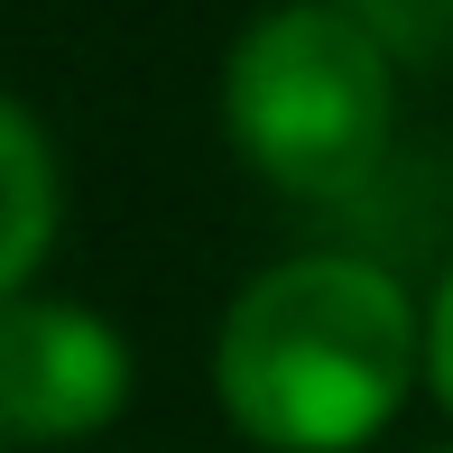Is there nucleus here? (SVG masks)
I'll return each instance as SVG.
<instances>
[{"label": "nucleus", "instance_id": "nucleus-1", "mask_svg": "<svg viewBox=\"0 0 453 453\" xmlns=\"http://www.w3.org/2000/svg\"><path fill=\"white\" fill-rule=\"evenodd\" d=\"M426 361L417 305L388 269L342 250L278 259L222 315L213 388L232 426L269 453H352L398 417Z\"/></svg>", "mask_w": 453, "mask_h": 453}, {"label": "nucleus", "instance_id": "nucleus-2", "mask_svg": "<svg viewBox=\"0 0 453 453\" xmlns=\"http://www.w3.org/2000/svg\"><path fill=\"white\" fill-rule=\"evenodd\" d=\"M222 120L232 149L250 157L278 195L342 203L380 176L388 157V47L334 0H287V10L250 19L222 65Z\"/></svg>", "mask_w": 453, "mask_h": 453}, {"label": "nucleus", "instance_id": "nucleus-3", "mask_svg": "<svg viewBox=\"0 0 453 453\" xmlns=\"http://www.w3.org/2000/svg\"><path fill=\"white\" fill-rule=\"evenodd\" d=\"M130 407V352L65 296H0V435L74 444Z\"/></svg>", "mask_w": 453, "mask_h": 453}, {"label": "nucleus", "instance_id": "nucleus-4", "mask_svg": "<svg viewBox=\"0 0 453 453\" xmlns=\"http://www.w3.org/2000/svg\"><path fill=\"white\" fill-rule=\"evenodd\" d=\"M56 241V149L10 93H0V296H19Z\"/></svg>", "mask_w": 453, "mask_h": 453}, {"label": "nucleus", "instance_id": "nucleus-5", "mask_svg": "<svg viewBox=\"0 0 453 453\" xmlns=\"http://www.w3.org/2000/svg\"><path fill=\"white\" fill-rule=\"evenodd\" d=\"M426 380H435V398L453 407V278L435 287V305H426Z\"/></svg>", "mask_w": 453, "mask_h": 453}]
</instances>
